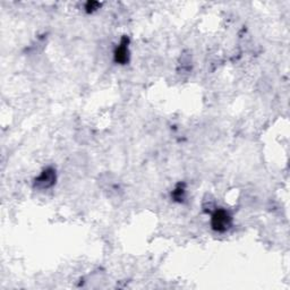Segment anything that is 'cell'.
I'll use <instances>...</instances> for the list:
<instances>
[{
    "mask_svg": "<svg viewBox=\"0 0 290 290\" xmlns=\"http://www.w3.org/2000/svg\"><path fill=\"white\" fill-rule=\"evenodd\" d=\"M233 224V218L228 211L223 209L215 210L211 218V227L217 233H225Z\"/></svg>",
    "mask_w": 290,
    "mask_h": 290,
    "instance_id": "6da1fadb",
    "label": "cell"
},
{
    "mask_svg": "<svg viewBox=\"0 0 290 290\" xmlns=\"http://www.w3.org/2000/svg\"><path fill=\"white\" fill-rule=\"evenodd\" d=\"M56 170L53 168H47L41 172L34 181V187L36 190L44 191L52 187L56 183Z\"/></svg>",
    "mask_w": 290,
    "mask_h": 290,
    "instance_id": "7a4b0ae2",
    "label": "cell"
},
{
    "mask_svg": "<svg viewBox=\"0 0 290 290\" xmlns=\"http://www.w3.org/2000/svg\"><path fill=\"white\" fill-rule=\"evenodd\" d=\"M128 43H130V40H128L127 36H124L121 41V43H119L116 50H114V62H116L117 64L126 65V64L130 62V50H128Z\"/></svg>",
    "mask_w": 290,
    "mask_h": 290,
    "instance_id": "3957f363",
    "label": "cell"
},
{
    "mask_svg": "<svg viewBox=\"0 0 290 290\" xmlns=\"http://www.w3.org/2000/svg\"><path fill=\"white\" fill-rule=\"evenodd\" d=\"M185 193H186L185 186L182 185V184H179V185L175 188L171 196L176 202H183L184 199H185Z\"/></svg>",
    "mask_w": 290,
    "mask_h": 290,
    "instance_id": "277c9868",
    "label": "cell"
},
{
    "mask_svg": "<svg viewBox=\"0 0 290 290\" xmlns=\"http://www.w3.org/2000/svg\"><path fill=\"white\" fill-rule=\"evenodd\" d=\"M100 6H101V4L98 2H89L85 5V9L87 13H93L94 11H96V9H99Z\"/></svg>",
    "mask_w": 290,
    "mask_h": 290,
    "instance_id": "5b68a950",
    "label": "cell"
}]
</instances>
